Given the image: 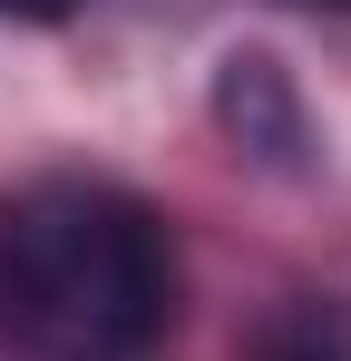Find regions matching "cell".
<instances>
[{"label": "cell", "instance_id": "1", "mask_svg": "<svg viewBox=\"0 0 351 361\" xmlns=\"http://www.w3.org/2000/svg\"><path fill=\"white\" fill-rule=\"evenodd\" d=\"M0 322L49 361H137L176 322V244L117 185H30L0 205Z\"/></svg>", "mask_w": 351, "mask_h": 361}, {"label": "cell", "instance_id": "2", "mask_svg": "<svg viewBox=\"0 0 351 361\" xmlns=\"http://www.w3.org/2000/svg\"><path fill=\"white\" fill-rule=\"evenodd\" d=\"M215 118H225V137H244V147L273 157V166H302V147H312L283 59H264V49H234V59H225V78H215Z\"/></svg>", "mask_w": 351, "mask_h": 361}, {"label": "cell", "instance_id": "3", "mask_svg": "<svg viewBox=\"0 0 351 361\" xmlns=\"http://www.w3.org/2000/svg\"><path fill=\"white\" fill-rule=\"evenodd\" d=\"M264 361H351V352H342V332H332L322 312H283V322L264 332Z\"/></svg>", "mask_w": 351, "mask_h": 361}, {"label": "cell", "instance_id": "4", "mask_svg": "<svg viewBox=\"0 0 351 361\" xmlns=\"http://www.w3.org/2000/svg\"><path fill=\"white\" fill-rule=\"evenodd\" d=\"M78 0H0V20H68Z\"/></svg>", "mask_w": 351, "mask_h": 361}]
</instances>
